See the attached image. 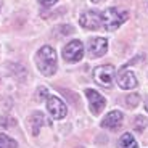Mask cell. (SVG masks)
Returning <instances> with one entry per match:
<instances>
[{
  "label": "cell",
  "instance_id": "obj_1",
  "mask_svg": "<svg viewBox=\"0 0 148 148\" xmlns=\"http://www.w3.org/2000/svg\"><path fill=\"white\" fill-rule=\"evenodd\" d=\"M36 64L44 76H52V74H55V71H56L55 50L50 45H44L36 55Z\"/></svg>",
  "mask_w": 148,
  "mask_h": 148
},
{
  "label": "cell",
  "instance_id": "obj_2",
  "mask_svg": "<svg viewBox=\"0 0 148 148\" xmlns=\"http://www.w3.org/2000/svg\"><path fill=\"white\" fill-rule=\"evenodd\" d=\"M127 16V11H122L119 8H108L101 13V26L106 31H116L126 23Z\"/></svg>",
  "mask_w": 148,
  "mask_h": 148
},
{
  "label": "cell",
  "instance_id": "obj_3",
  "mask_svg": "<svg viewBox=\"0 0 148 148\" xmlns=\"http://www.w3.org/2000/svg\"><path fill=\"white\" fill-rule=\"evenodd\" d=\"M114 74H116L114 66L105 64V66L95 68V71H93V79H95V82L100 84L101 87L110 89L111 85H113V81H114Z\"/></svg>",
  "mask_w": 148,
  "mask_h": 148
},
{
  "label": "cell",
  "instance_id": "obj_4",
  "mask_svg": "<svg viewBox=\"0 0 148 148\" xmlns=\"http://www.w3.org/2000/svg\"><path fill=\"white\" fill-rule=\"evenodd\" d=\"M84 56V45L81 40H71L63 48V58L68 63H77Z\"/></svg>",
  "mask_w": 148,
  "mask_h": 148
},
{
  "label": "cell",
  "instance_id": "obj_5",
  "mask_svg": "<svg viewBox=\"0 0 148 148\" xmlns=\"http://www.w3.org/2000/svg\"><path fill=\"white\" fill-rule=\"evenodd\" d=\"M47 110L53 119H63L68 113L66 105L55 95H47Z\"/></svg>",
  "mask_w": 148,
  "mask_h": 148
},
{
  "label": "cell",
  "instance_id": "obj_6",
  "mask_svg": "<svg viewBox=\"0 0 148 148\" xmlns=\"http://www.w3.org/2000/svg\"><path fill=\"white\" fill-rule=\"evenodd\" d=\"M79 23H81V26L85 27V29H98L101 26V15L98 11H85L82 13L81 18H79Z\"/></svg>",
  "mask_w": 148,
  "mask_h": 148
},
{
  "label": "cell",
  "instance_id": "obj_7",
  "mask_svg": "<svg viewBox=\"0 0 148 148\" xmlns=\"http://www.w3.org/2000/svg\"><path fill=\"white\" fill-rule=\"evenodd\" d=\"M85 95H87V100H89L90 111H92L93 114H98V113L105 108V105H106L105 97H101V93H98L93 89H87L85 90Z\"/></svg>",
  "mask_w": 148,
  "mask_h": 148
},
{
  "label": "cell",
  "instance_id": "obj_8",
  "mask_svg": "<svg viewBox=\"0 0 148 148\" xmlns=\"http://www.w3.org/2000/svg\"><path fill=\"white\" fill-rule=\"evenodd\" d=\"M118 85L124 90L135 89V87H137V77H135V74L130 69H127V68L121 69L118 73Z\"/></svg>",
  "mask_w": 148,
  "mask_h": 148
},
{
  "label": "cell",
  "instance_id": "obj_9",
  "mask_svg": "<svg viewBox=\"0 0 148 148\" xmlns=\"http://www.w3.org/2000/svg\"><path fill=\"white\" fill-rule=\"evenodd\" d=\"M108 50V40L103 37H93L89 40V55L93 58L103 56Z\"/></svg>",
  "mask_w": 148,
  "mask_h": 148
},
{
  "label": "cell",
  "instance_id": "obj_10",
  "mask_svg": "<svg viewBox=\"0 0 148 148\" xmlns=\"http://www.w3.org/2000/svg\"><path fill=\"white\" fill-rule=\"evenodd\" d=\"M121 122H122V113L118 110H114V111H111V113H108V114L105 116V119L101 121V127L110 129V130H116L121 126Z\"/></svg>",
  "mask_w": 148,
  "mask_h": 148
},
{
  "label": "cell",
  "instance_id": "obj_11",
  "mask_svg": "<svg viewBox=\"0 0 148 148\" xmlns=\"http://www.w3.org/2000/svg\"><path fill=\"white\" fill-rule=\"evenodd\" d=\"M118 148H138V143L134 138V135L126 132V134H122L121 138L118 140Z\"/></svg>",
  "mask_w": 148,
  "mask_h": 148
},
{
  "label": "cell",
  "instance_id": "obj_12",
  "mask_svg": "<svg viewBox=\"0 0 148 148\" xmlns=\"http://www.w3.org/2000/svg\"><path fill=\"white\" fill-rule=\"evenodd\" d=\"M44 122H47V121H45V118H44L42 113H36V114L31 118V126H32V134L34 135L39 134V129L44 126Z\"/></svg>",
  "mask_w": 148,
  "mask_h": 148
},
{
  "label": "cell",
  "instance_id": "obj_13",
  "mask_svg": "<svg viewBox=\"0 0 148 148\" xmlns=\"http://www.w3.org/2000/svg\"><path fill=\"white\" fill-rule=\"evenodd\" d=\"M0 148H18V143L11 137H8L5 134H0Z\"/></svg>",
  "mask_w": 148,
  "mask_h": 148
},
{
  "label": "cell",
  "instance_id": "obj_14",
  "mask_svg": "<svg viewBox=\"0 0 148 148\" xmlns=\"http://www.w3.org/2000/svg\"><path fill=\"white\" fill-rule=\"evenodd\" d=\"M135 121H137V124H135V129L137 130H143L145 127H147V124H148V121L145 118H142V116H138Z\"/></svg>",
  "mask_w": 148,
  "mask_h": 148
},
{
  "label": "cell",
  "instance_id": "obj_15",
  "mask_svg": "<svg viewBox=\"0 0 148 148\" xmlns=\"http://www.w3.org/2000/svg\"><path fill=\"white\" fill-rule=\"evenodd\" d=\"M40 5H44V7H52V5H55L58 0H37Z\"/></svg>",
  "mask_w": 148,
  "mask_h": 148
},
{
  "label": "cell",
  "instance_id": "obj_16",
  "mask_svg": "<svg viewBox=\"0 0 148 148\" xmlns=\"http://www.w3.org/2000/svg\"><path fill=\"white\" fill-rule=\"evenodd\" d=\"M138 101V95H130L129 98H127V105H132V106H135Z\"/></svg>",
  "mask_w": 148,
  "mask_h": 148
},
{
  "label": "cell",
  "instance_id": "obj_17",
  "mask_svg": "<svg viewBox=\"0 0 148 148\" xmlns=\"http://www.w3.org/2000/svg\"><path fill=\"white\" fill-rule=\"evenodd\" d=\"M145 110H147V111H148V100H147V101H145Z\"/></svg>",
  "mask_w": 148,
  "mask_h": 148
},
{
  "label": "cell",
  "instance_id": "obj_18",
  "mask_svg": "<svg viewBox=\"0 0 148 148\" xmlns=\"http://www.w3.org/2000/svg\"><path fill=\"white\" fill-rule=\"evenodd\" d=\"M0 10H2V2H0Z\"/></svg>",
  "mask_w": 148,
  "mask_h": 148
},
{
  "label": "cell",
  "instance_id": "obj_19",
  "mask_svg": "<svg viewBox=\"0 0 148 148\" xmlns=\"http://www.w3.org/2000/svg\"><path fill=\"white\" fill-rule=\"evenodd\" d=\"M92 2H98V0H92Z\"/></svg>",
  "mask_w": 148,
  "mask_h": 148
}]
</instances>
